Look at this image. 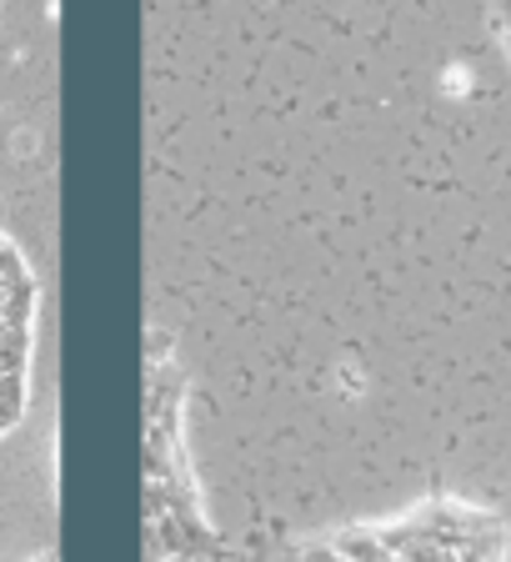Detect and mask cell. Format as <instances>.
<instances>
[{
  "label": "cell",
  "mask_w": 511,
  "mask_h": 562,
  "mask_svg": "<svg viewBox=\"0 0 511 562\" xmlns=\"http://www.w3.org/2000/svg\"><path fill=\"white\" fill-rule=\"evenodd\" d=\"M261 562H507V532L472 503L427 497L391 517L281 538Z\"/></svg>",
  "instance_id": "7a4b0ae2"
},
{
  "label": "cell",
  "mask_w": 511,
  "mask_h": 562,
  "mask_svg": "<svg viewBox=\"0 0 511 562\" xmlns=\"http://www.w3.org/2000/svg\"><path fill=\"white\" fill-rule=\"evenodd\" d=\"M25 562H56V552H35V558H25Z\"/></svg>",
  "instance_id": "277c9868"
},
{
  "label": "cell",
  "mask_w": 511,
  "mask_h": 562,
  "mask_svg": "<svg viewBox=\"0 0 511 562\" xmlns=\"http://www.w3.org/2000/svg\"><path fill=\"white\" fill-rule=\"evenodd\" d=\"M222 527L201 503L186 442V372L161 331H146V562H222Z\"/></svg>",
  "instance_id": "6da1fadb"
},
{
  "label": "cell",
  "mask_w": 511,
  "mask_h": 562,
  "mask_svg": "<svg viewBox=\"0 0 511 562\" xmlns=\"http://www.w3.org/2000/svg\"><path fill=\"white\" fill-rule=\"evenodd\" d=\"M41 337V281L11 232H0V442L25 422Z\"/></svg>",
  "instance_id": "3957f363"
}]
</instances>
